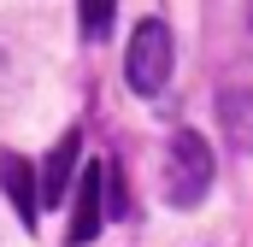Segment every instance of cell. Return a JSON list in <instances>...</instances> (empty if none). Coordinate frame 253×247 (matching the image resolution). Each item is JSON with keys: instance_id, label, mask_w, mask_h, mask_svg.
I'll use <instances>...</instances> for the list:
<instances>
[{"instance_id": "obj_6", "label": "cell", "mask_w": 253, "mask_h": 247, "mask_svg": "<svg viewBox=\"0 0 253 247\" xmlns=\"http://www.w3.org/2000/svg\"><path fill=\"white\" fill-rule=\"evenodd\" d=\"M218 118L230 124V141H236L242 153H253V88H224Z\"/></svg>"}, {"instance_id": "obj_1", "label": "cell", "mask_w": 253, "mask_h": 247, "mask_svg": "<svg viewBox=\"0 0 253 247\" xmlns=\"http://www.w3.org/2000/svg\"><path fill=\"white\" fill-rule=\"evenodd\" d=\"M171 65H177V47H171V24L165 18H141L129 30V47H124V77L135 94H159L171 82Z\"/></svg>"}, {"instance_id": "obj_2", "label": "cell", "mask_w": 253, "mask_h": 247, "mask_svg": "<svg viewBox=\"0 0 253 247\" xmlns=\"http://www.w3.org/2000/svg\"><path fill=\"white\" fill-rule=\"evenodd\" d=\"M212 188V147L194 135V129H177L171 135V159H165V200L171 206H200Z\"/></svg>"}, {"instance_id": "obj_5", "label": "cell", "mask_w": 253, "mask_h": 247, "mask_svg": "<svg viewBox=\"0 0 253 247\" xmlns=\"http://www.w3.org/2000/svg\"><path fill=\"white\" fill-rule=\"evenodd\" d=\"M77 153H83V135L71 129V135H59L53 141V153H47V165H42V206H59L65 188H71V165H77Z\"/></svg>"}, {"instance_id": "obj_4", "label": "cell", "mask_w": 253, "mask_h": 247, "mask_svg": "<svg viewBox=\"0 0 253 247\" xmlns=\"http://www.w3.org/2000/svg\"><path fill=\"white\" fill-rule=\"evenodd\" d=\"M0 188H6L12 212L24 218V230H30V224H36V212H42V194H36V165H30V159H18V153H0Z\"/></svg>"}, {"instance_id": "obj_3", "label": "cell", "mask_w": 253, "mask_h": 247, "mask_svg": "<svg viewBox=\"0 0 253 247\" xmlns=\"http://www.w3.org/2000/svg\"><path fill=\"white\" fill-rule=\"evenodd\" d=\"M100 194H106V165H83L77 171V200H71V224H65V247H88L100 236V224H106Z\"/></svg>"}, {"instance_id": "obj_7", "label": "cell", "mask_w": 253, "mask_h": 247, "mask_svg": "<svg viewBox=\"0 0 253 247\" xmlns=\"http://www.w3.org/2000/svg\"><path fill=\"white\" fill-rule=\"evenodd\" d=\"M77 18H83V36H88V41H100V36H112V18H118V12H112L106 0H88Z\"/></svg>"}]
</instances>
